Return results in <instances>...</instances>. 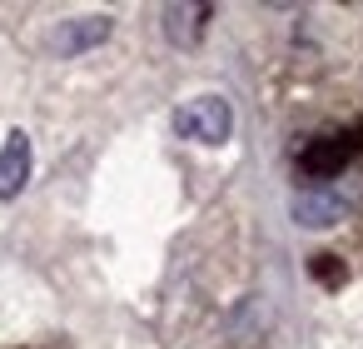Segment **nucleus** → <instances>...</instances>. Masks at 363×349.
<instances>
[{"instance_id": "nucleus-1", "label": "nucleus", "mask_w": 363, "mask_h": 349, "mask_svg": "<svg viewBox=\"0 0 363 349\" xmlns=\"http://www.w3.org/2000/svg\"><path fill=\"white\" fill-rule=\"evenodd\" d=\"M174 135L189 140V145H229L234 135V110L224 95H194L174 110Z\"/></svg>"}, {"instance_id": "nucleus-2", "label": "nucleus", "mask_w": 363, "mask_h": 349, "mask_svg": "<svg viewBox=\"0 0 363 349\" xmlns=\"http://www.w3.org/2000/svg\"><path fill=\"white\" fill-rule=\"evenodd\" d=\"M358 150H363L358 135H318V140H308V145L298 150V175L328 185V180H338V170H348V160H353Z\"/></svg>"}, {"instance_id": "nucleus-3", "label": "nucleus", "mask_w": 363, "mask_h": 349, "mask_svg": "<svg viewBox=\"0 0 363 349\" xmlns=\"http://www.w3.org/2000/svg\"><path fill=\"white\" fill-rule=\"evenodd\" d=\"M353 205H358V200L343 195L338 185H313V190H298V195H294V225H303V230H328V225L348 220Z\"/></svg>"}, {"instance_id": "nucleus-4", "label": "nucleus", "mask_w": 363, "mask_h": 349, "mask_svg": "<svg viewBox=\"0 0 363 349\" xmlns=\"http://www.w3.org/2000/svg\"><path fill=\"white\" fill-rule=\"evenodd\" d=\"M110 31H115L110 16H75V21H60V31L50 36V50L55 55H85L95 45H105Z\"/></svg>"}, {"instance_id": "nucleus-5", "label": "nucleus", "mask_w": 363, "mask_h": 349, "mask_svg": "<svg viewBox=\"0 0 363 349\" xmlns=\"http://www.w3.org/2000/svg\"><path fill=\"white\" fill-rule=\"evenodd\" d=\"M30 165H35L30 135H26V130H11L6 145H0V200H16V195L30 185Z\"/></svg>"}, {"instance_id": "nucleus-6", "label": "nucleus", "mask_w": 363, "mask_h": 349, "mask_svg": "<svg viewBox=\"0 0 363 349\" xmlns=\"http://www.w3.org/2000/svg\"><path fill=\"white\" fill-rule=\"evenodd\" d=\"M209 16H214L209 6H164V16H160V21H164V41H169V45H184V50H189V45H194V41L204 36Z\"/></svg>"}, {"instance_id": "nucleus-7", "label": "nucleus", "mask_w": 363, "mask_h": 349, "mask_svg": "<svg viewBox=\"0 0 363 349\" xmlns=\"http://www.w3.org/2000/svg\"><path fill=\"white\" fill-rule=\"evenodd\" d=\"M313 274L323 284H343V264H333V254H313Z\"/></svg>"}]
</instances>
